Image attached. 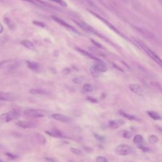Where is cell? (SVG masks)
<instances>
[{"mask_svg":"<svg viewBox=\"0 0 162 162\" xmlns=\"http://www.w3.org/2000/svg\"><path fill=\"white\" fill-rule=\"evenodd\" d=\"M50 136H52L53 137H61V138H63V137H67L65 136L61 132H60L59 130H58V129H55V130L53 131L52 132H46Z\"/></svg>","mask_w":162,"mask_h":162,"instance_id":"5bb4252c","label":"cell"},{"mask_svg":"<svg viewBox=\"0 0 162 162\" xmlns=\"http://www.w3.org/2000/svg\"><path fill=\"white\" fill-rule=\"evenodd\" d=\"M24 114L28 117L34 118H41L46 116V112L40 109H27L25 110Z\"/></svg>","mask_w":162,"mask_h":162,"instance_id":"277c9868","label":"cell"},{"mask_svg":"<svg viewBox=\"0 0 162 162\" xmlns=\"http://www.w3.org/2000/svg\"><path fill=\"white\" fill-rule=\"evenodd\" d=\"M20 116V112L17 110H14L9 112H6L2 114L1 116H0V119H1V121L3 122L7 123L15 121L16 119H18Z\"/></svg>","mask_w":162,"mask_h":162,"instance_id":"7a4b0ae2","label":"cell"},{"mask_svg":"<svg viewBox=\"0 0 162 162\" xmlns=\"http://www.w3.org/2000/svg\"><path fill=\"white\" fill-rule=\"evenodd\" d=\"M96 162H108V160H107V159L105 157L101 156H99L96 157Z\"/></svg>","mask_w":162,"mask_h":162,"instance_id":"d4e9b609","label":"cell"},{"mask_svg":"<svg viewBox=\"0 0 162 162\" xmlns=\"http://www.w3.org/2000/svg\"><path fill=\"white\" fill-rule=\"evenodd\" d=\"M36 136L38 137V139H39V141H40V143L42 144H44L46 142V139H45V137L42 136L41 134H36Z\"/></svg>","mask_w":162,"mask_h":162,"instance_id":"603a6c76","label":"cell"},{"mask_svg":"<svg viewBox=\"0 0 162 162\" xmlns=\"http://www.w3.org/2000/svg\"><path fill=\"white\" fill-rule=\"evenodd\" d=\"M128 88L132 92L136 94L141 95L142 93L141 86L137 84H131L128 85Z\"/></svg>","mask_w":162,"mask_h":162,"instance_id":"30bf717a","label":"cell"},{"mask_svg":"<svg viewBox=\"0 0 162 162\" xmlns=\"http://www.w3.org/2000/svg\"><path fill=\"white\" fill-rule=\"evenodd\" d=\"M52 118L53 119H55L56 121H58L61 122L63 123H68L71 121V118L69 117L68 116L64 115L60 113H55L52 115Z\"/></svg>","mask_w":162,"mask_h":162,"instance_id":"8992f818","label":"cell"},{"mask_svg":"<svg viewBox=\"0 0 162 162\" xmlns=\"http://www.w3.org/2000/svg\"><path fill=\"white\" fill-rule=\"evenodd\" d=\"M83 90L85 92H92L94 90V87L91 84H85L83 86Z\"/></svg>","mask_w":162,"mask_h":162,"instance_id":"e0dca14e","label":"cell"},{"mask_svg":"<svg viewBox=\"0 0 162 162\" xmlns=\"http://www.w3.org/2000/svg\"><path fill=\"white\" fill-rule=\"evenodd\" d=\"M136 45H137L139 47L141 48L151 58L153 59L155 62H156L160 66H161V59L152 49H151L149 47H148L146 45H144L143 42L139 41V40H136Z\"/></svg>","mask_w":162,"mask_h":162,"instance_id":"6da1fadb","label":"cell"},{"mask_svg":"<svg viewBox=\"0 0 162 162\" xmlns=\"http://www.w3.org/2000/svg\"><path fill=\"white\" fill-rule=\"evenodd\" d=\"M72 81H73V82L75 84H81L83 81V79H82V77H75V78L73 79Z\"/></svg>","mask_w":162,"mask_h":162,"instance_id":"4316f807","label":"cell"},{"mask_svg":"<svg viewBox=\"0 0 162 162\" xmlns=\"http://www.w3.org/2000/svg\"><path fill=\"white\" fill-rule=\"evenodd\" d=\"M52 18H53V19L54 20H55V22H57V23H58L61 26L65 27V28H67V29H70V30H71L72 31H74V32H77V31L75 30V28H73L72 26H71L70 25H69L68 23L66 22H65L63 20L61 19L60 18H59L58 17H56V16H53Z\"/></svg>","mask_w":162,"mask_h":162,"instance_id":"ba28073f","label":"cell"},{"mask_svg":"<svg viewBox=\"0 0 162 162\" xmlns=\"http://www.w3.org/2000/svg\"><path fill=\"white\" fill-rule=\"evenodd\" d=\"M124 124V121L121 120H113L110 121L109 124V128L111 129H116L119 128Z\"/></svg>","mask_w":162,"mask_h":162,"instance_id":"8fae6325","label":"cell"},{"mask_svg":"<svg viewBox=\"0 0 162 162\" xmlns=\"http://www.w3.org/2000/svg\"><path fill=\"white\" fill-rule=\"evenodd\" d=\"M51 1L55 2V3L59 4L60 5H61L63 6H67V3L65 2L63 0H51Z\"/></svg>","mask_w":162,"mask_h":162,"instance_id":"83f0119b","label":"cell"},{"mask_svg":"<svg viewBox=\"0 0 162 162\" xmlns=\"http://www.w3.org/2000/svg\"><path fill=\"white\" fill-rule=\"evenodd\" d=\"M87 100H88V101H89L90 102L93 103H98V100H97V99L95 98H93V97H91V96H88V97H87Z\"/></svg>","mask_w":162,"mask_h":162,"instance_id":"f1b7e54d","label":"cell"},{"mask_svg":"<svg viewBox=\"0 0 162 162\" xmlns=\"http://www.w3.org/2000/svg\"><path fill=\"white\" fill-rule=\"evenodd\" d=\"M71 152L74 154V155H80L82 154V152L79 149H77V148H71Z\"/></svg>","mask_w":162,"mask_h":162,"instance_id":"cb8c5ba5","label":"cell"},{"mask_svg":"<svg viewBox=\"0 0 162 162\" xmlns=\"http://www.w3.org/2000/svg\"><path fill=\"white\" fill-rule=\"evenodd\" d=\"M0 100L5 101H13L15 100V96L12 93L0 91Z\"/></svg>","mask_w":162,"mask_h":162,"instance_id":"5b68a950","label":"cell"},{"mask_svg":"<svg viewBox=\"0 0 162 162\" xmlns=\"http://www.w3.org/2000/svg\"><path fill=\"white\" fill-rule=\"evenodd\" d=\"M122 136L126 139H130L132 137V133L128 131H123Z\"/></svg>","mask_w":162,"mask_h":162,"instance_id":"7402d4cb","label":"cell"},{"mask_svg":"<svg viewBox=\"0 0 162 162\" xmlns=\"http://www.w3.org/2000/svg\"><path fill=\"white\" fill-rule=\"evenodd\" d=\"M133 142L134 144H136L137 146L143 144L144 143V138L141 135L136 134L134 137Z\"/></svg>","mask_w":162,"mask_h":162,"instance_id":"7c38bea8","label":"cell"},{"mask_svg":"<svg viewBox=\"0 0 162 162\" xmlns=\"http://www.w3.org/2000/svg\"><path fill=\"white\" fill-rule=\"evenodd\" d=\"M96 137L97 138H98V139L100 140V141H103V140H104V137H102V136H98V135H96Z\"/></svg>","mask_w":162,"mask_h":162,"instance_id":"4dcf8cb0","label":"cell"},{"mask_svg":"<svg viewBox=\"0 0 162 162\" xmlns=\"http://www.w3.org/2000/svg\"><path fill=\"white\" fill-rule=\"evenodd\" d=\"M16 125L22 128H32L36 127V124L32 122L29 121H20L16 122Z\"/></svg>","mask_w":162,"mask_h":162,"instance_id":"52a82bcc","label":"cell"},{"mask_svg":"<svg viewBox=\"0 0 162 162\" xmlns=\"http://www.w3.org/2000/svg\"><path fill=\"white\" fill-rule=\"evenodd\" d=\"M0 162H3V161L2 160H0Z\"/></svg>","mask_w":162,"mask_h":162,"instance_id":"d6a6232c","label":"cell"},{"mask_svg":"<svg viewBox=\"0 0 162 162\" xmlns=\"http://www.w3.org/2000/svg\"><path fill=\"white\" fill-rule=\"evenodd\" d=\"M121 113V115H122L124 117L126 118L127 119L129 120V121H134V120H136V117L134 116V115H132L131 114H128L127 113H125L123 111H121L120 112Z\"/></svg>","mask_w":162,"mask_h":162,"instance_id":"d6986e66","label":"cell"},{"mask_svg":"<svg viewBox=\"0 0 162 162\" xmlns=\"http://www.w3.org/2000/svg\"><path fill=\"white\" fill-rule=\"evenodd\" d=\"M93 67L97 70V72H98L99 73L106 72L108 70L106 65L101 61H98V63H96L94 65Z\"/></svg>","mask_w":162,"mask_h":162,"instance_id":"9c48e42d","label":"cell"},{"mask_svg":"<svg viewBox=\"0 0 162 162\" xmlns=\"http://www.w3.org/2000/svg\"><path fill=\"white\" fill-rule=\"evenodd\" d=\"M22 45L23 46H24L25 47H26L28 49H32L34 48V45L32 44V42H31L30 41H27V40H24L23 41H22Z\"/></svg>","mask_w":162,"mask_h":162,"instance_id":"ac0fdd59","label":"cell"},{"mask_svg":"<svg viewBox=\"0 0 162 162\" xmlns=\"http://www.w3.org/2000/svg\"><path fill=\"white\" fill-rule=\"evenodd\" d=\"M138 146V148H139L140 149H141V150L144 151V152H148V151H149V148H147V147H146L143 144H141V145H139V146Z\"/></svg>","mask_w":162,"mask_h":162,"instance_id":"f546056e","label":"cell"},{"mask_svg":"<svg viewBox=\"0 0 162 162\" xmlns=\"http://www.w3.org/2000/svg\"><path fill=\"white\" fill-rule=\"evenodd\" d=\"M132 148L127 144H120L115 148V152L120 156H127L132 152Z\"/></svg>","mask_w":162,"mask_h":162,"instance_id":"3957f363","label":"cell"},{"mask_svg":"<svg viewBox=\"0 0 162 162\" xmlns=\"http://www.w3.org/2000/svg\"><path fill=\"white\" fill-rule=\"evenodd\" d=\"M147 113L151 118H153L155 121H160L161 119V117L160 116V115L156 112L148 111L147 112Z\"/></svg>","mask_w":162,"mask_h":162,"instance_id":"4fadbf2b","label":"cell"},{"mask_svg":"<svg viewBox=\"0 0 162 162\" xmlns=\"http://www.w3.org/2000/svg\"><path fill=\"white\" fill-rule=\"evenodd\" d=\"M148 141L151 144H155L158 141V137L155 135H151L148 137Z\"/></svg>","mask_w":162,"mask_h":162,"instance_id":"ffe728a7","label":"cell"},{"mask_svg":"<svg viewBox=\"0 0 162 162\" xmlns=\"http://www.w3.org/2000/svg\"><path fill=\"white\" fill-rule=\"evenodd\" d=\"M3 30H4V28H3V26L0 24V34L2 33V32H3Z\"/></svg>","mask_w":162,"mask_h":162,"instance_id":"1f68e13d","label":"cell"},{"mask_svg":"<svg viewBox=\"0 0 162 162\" xmlns=\"http://www.w3.org/2000/svg\"><path fill=\"white\" fill-rule=\"evenodd\" d=\"M5 155L10 160H15V159L18 158L17 155H14V154H12V153H6Z\"/></svg>","mask_w":162,"mask_h":162,"instance_id":"484cf974","label":"cell"},{"mask_svg":"<svg viewBox=\"0 0 162 162\" xmlns=\"http://www.w3.org/2000/svg\"><path fill=\"white\" fill-rule=\"evenodd\" d=\"M90 72L93 75L94 77H98L100 75V73L98 72H97V70L94 68L93 66H92L90 69Z\"/></svg>","mask_w":162,"mask_h":162,"instance_id":"44dd1931","label":"cell"},{"mask_svg":"<svg viewBox=\"0 0 162 162\" xmlns=\"http://www.w3.org/2000/svg\"><path fill=\"white\" fill-rule=\"evenodd\" d=\"M29 92L32 94H46L48 93V92L43 89H31Z\"/></svg>","mask_w":162,"mask_h":162,"instance_id":"9a60e30c","label":"cell"},{"mask_svg":"<svg viewBox=\"0 0 162 162\" xmlns=\"http://www.w3.org/2000/svg\"><path fill=\"white\" fill-rule=\"evenodd\" d=\"M27 63L28 67L30 70H34V71H36V70H38V69H39V65L37 63L28 61H27Z\"/></svg>","mask_w":162,"mask_h":162,"instance_id":"2e32d148","label":"cell"}]
</instances>
